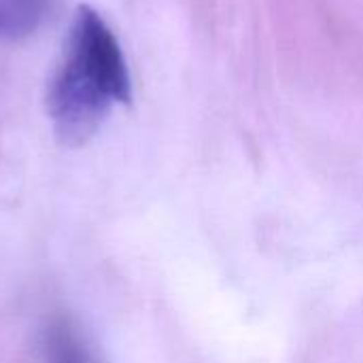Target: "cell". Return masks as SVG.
<instances>
[{"instance_id":"obj_1","label":"cell","mask_w":363,"mask_h":363,"mask_svg":"<svg viewBox=\"0 0 363 363\" xmlns=\"http://www.w3.org/2000/svg\"><path fill=\"white\" fill-rule=\"evenodd\" d=\"M130 100L132 79L115 32L98 11L79 4L45 96L57 140L66 147L85 145L113 106Z\"/></svg>"},{"instance_id":"obj_2","label":"cell","mask_w":363,"mask_h":363,"mask_svg":"<svg viewBox=\"0 0 363 363\" xmlns=\"http://www.w3.org/2000/svg\"><path fill=\"white\" fill-rule=\"evenodd\" d=\"M53 0H0V40H21L43 28Z\"/></svg>"},{"instance_id":"obj_3","label":"cell","mask_w":363,"mask_h":363,"mask_svg":"<svg viewBox=\"0 0 363 363\" xmlns=\"http://www.w3.org/2000/svg\"><path fill=\"white\" fill-rule=\"evenodd\" d=\"M45 363H96L79 330L64 317H55L43 332Z\"/></svg>"}]
</instances>
